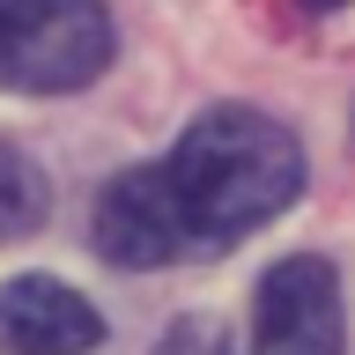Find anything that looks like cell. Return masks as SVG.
Instances as JSON below:
<instances>
[{"instance_id": "52a82bcc", "label": "cell", "mask_w": 355, "mask_h": 355, "mask_svg": "<svg viewBox=\"0 0 355 355\" xmlns=\"http://www.w3.org/2000/svg\"><path fill=\"white\" fill-rule=\"evenodd\" d=\"M296 8H311V15H318V8H340V0H296Z\"/></svg>"}, {"instance_id": "8992f818", "label": "cell", "mask_w": 355, "mask_h": 355, "mask_svg": "<svg viewBox=\"0 0 355 355\" xmlns=\"http://www.w3.org/2000/svg\"><path fill=\"white\" fill-rule=\"evenodd\" d=\"M155 355H252L237 340V333L222 326V318H207V311H193V318H178L163 340H155Z\"/></svg>"}, {"instance_id": "3957f363", "label": "cell", "mask_w": 355, "mask_h": 355, "mask_svg": "<svg viewBox=\"0 0 355 355\" xmlns=\"http://www.w3.org/2000/svg\"><path fill=\"white\" fill-rule=\"evenodd\" d=\"M348 318H340V274L318 252L266 266L252 296V355H340Z\"/></svg>"}, {"instance_id": "277c9868", "label": "cell", "mask_w": 355, "mask_h": 355, "mask_svg": "<svg viewBox=\"0 0 355 355\" xmlns=\"http://www.w3.org/2000/svg\"><path fill=\"white\" fill-rule=\"evenodd\" d=\"M104 340V318L82 288L52 274L0 282V355H89Z\"/></svg>"}, {"instance_id": "7a4b0ae2", "label": "cell", "mask_w": 355, "mask_h": 355, "mask_svg": "<svg viewBox=\"0 0 355 355\" xmlns=\"http://www.w3.org/2000/svg\"><path fill=\"white\" fill-rule=\"evenodd\" d=\"M111 67L104 0H0V89L60 96Z\"/></svg>"}, {"instance_id": "6da1fadb", "label": "cell", "mask_w": 355, "mask_h": 355, "mask_svg": "<svg viewBox=\"0 0 355 355\" xmlns=\"http://www.w3.org/2000/svg\"><path fill=\"white\" fill-rule=\"evenodd\" d=\"M304 193V141L252 104H215L163 163H133L96 193V252L111 266L215 259Z\"/></svg>"}, {"instance_id": "5b68a950", "label": "cell", "mask_w": 355, "mask_h": 355, "mask_svg": "<svg viewBox=\"0 0 355 355\" xmlns=\"http://www.w3.org/2000/svg\"><path fill=\"white\" fill-rule=\"evenodd\" d=\"M37 222H44V171H37L22 148L0 141V244L30 237Z\"/></svg>"}]
</instances>
